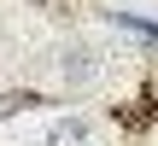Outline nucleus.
<instances>
[{
    "label": "nucleus",
    "instance_id": "2",
    "mask_svg": "<svg viewBox=\"0 0 158 146\" xmlns=\"http://www.w3.org/2000/svg\"><path fill=\"white\" fill-rule=\"evenodd\" d=\"M152 117H158V105H152V99H129V105L117 111V123H123V129H147Z\"/></svg>",
    "mask_w": 158,
    "mask_h": 146
},
{
    "label": "nucleus",
    "instance_id": "4",
    "mask_svg": "<svg viewBox=\"0 0 158 146\" xmlns=\"http://www.w3.org/2000/svg\"><path fill=\"white\" fill-rule=\"evenodd\" d=\"M111 23H123V29H135V35H147V41H158V23H147V18H135V12H111Z\"/></svg>",
    "mask_w": 158,
    "mask_h": 146
},
{
    "label": "nucleus",
    "instance_id": "3",
    "mask_svg": "<svg viewBox=\"0 0 158 146\" xmlns=\"http://www.w3.org/2000/svg\"><path fill=\"white\" fill-rule=\"evenodd\" d=\"M64 82H70V88L94 82V53H70V59H64Z\"/></svg>",
    "mask_w": 158,
    "mask_h": 146
},
{
    "label": "nucleus",
    "instance_id": "1",
    "mask_svg": "<svg viewBox=\"0 0 158 146\" xmlns=\"http://www.w3.org/2000/svg\"><path fill=\"white\" fill-rule=\"evenodd\" d=\"M41 146H94V123L88 117H64V123H53L41 135Z\"/></svg>",
    "mask_w": 158,
    "mask_h": 146
}]
</instances>
